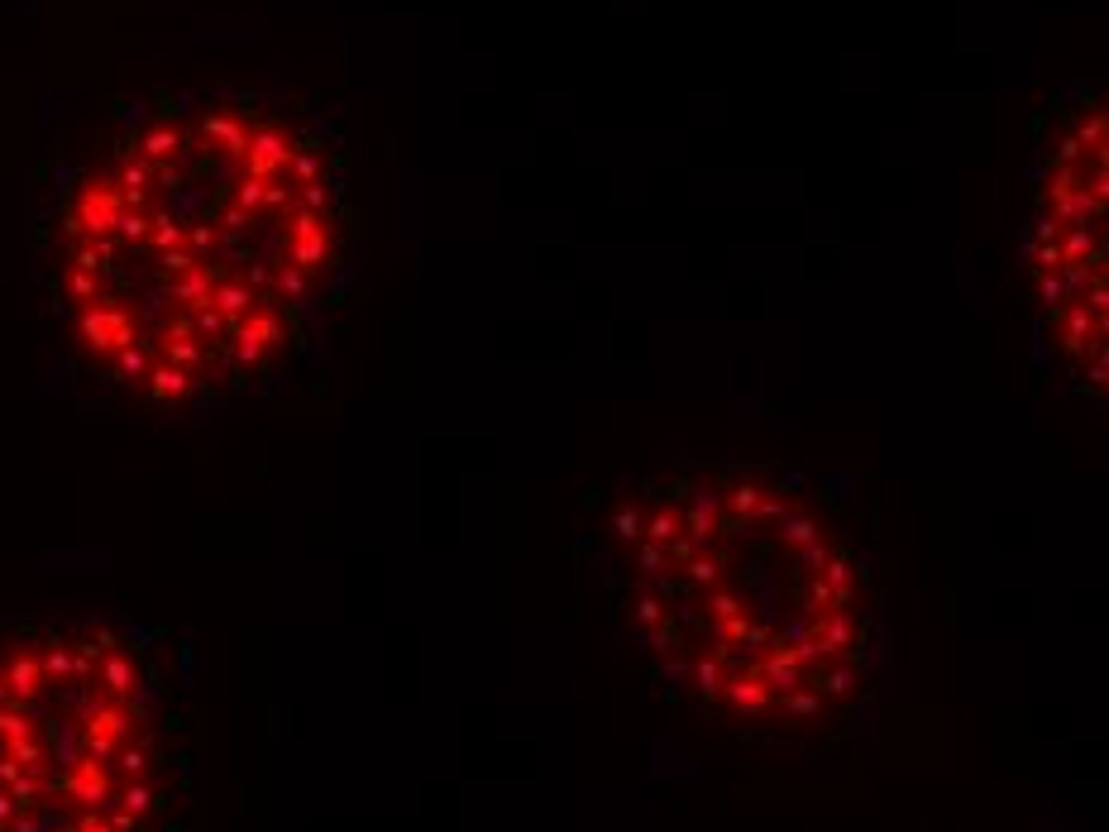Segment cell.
Instances as JSON below:
<instances>
[{
	"label": "cell",
	"instance_id": "obj_3",
	"mask_svg": "<svg viewBox=\"0 0 1109 832\" xmlns=\"http://www.w3.org/2000/svg\"><path fill=\"white\" fill-rule=\"evenodd\" d=\"M168 689L110 622L0 627V832H158Z\"/></svg>",
	"mask_w": 1109,
	"mask_h": 832
},
{
	"label": "cell",
	"instance_id": "obj_4",
	"mask_svg": "<svg viewBox=\"0 0 1109 832\" xmlns=\"http://www.w3.org/2000/svg\"><path fill=\"white\" fill-rule=\"evenodd\" d=\"M1057 120L1023 263L1047 364L1109 416V96Z\"/></svg>",
	"mask_w": 1109,
	"mask_h": 832
},
{
	"label": "cell",
	"instance_id": "obj_2",
	"mask_svg": "<svg viewBox=\"0 0 1109 832\" xmlns=\"http://www.w3.org/2000/svg\"><path fill=\"white\" fill-rule=\"evenodd\" d=\"M612 584L665 689L741 732L804 737L861 689L870 579L794 474L698 464L612 503Z\"/></svg>",
	"mask_w": 1109,
	"mask_h": 832
},
{
	"label": "cell",
	"instance_id": "obj_1",
	"mask_svg": "<svg viewBox=\"0 0 1109 832\" xmlns=\"http://www.w3.org/2000/svg\"><path fill=\"white\" fill-rule=\"evenodd\" d=\"M72 350L153 407L254 393L349 263L345 163L287 101L153 91L58 168L39 220Z\"/></svg>",
	"mask_w": 1109,
	"mask_h": 832
}]
</instances>
